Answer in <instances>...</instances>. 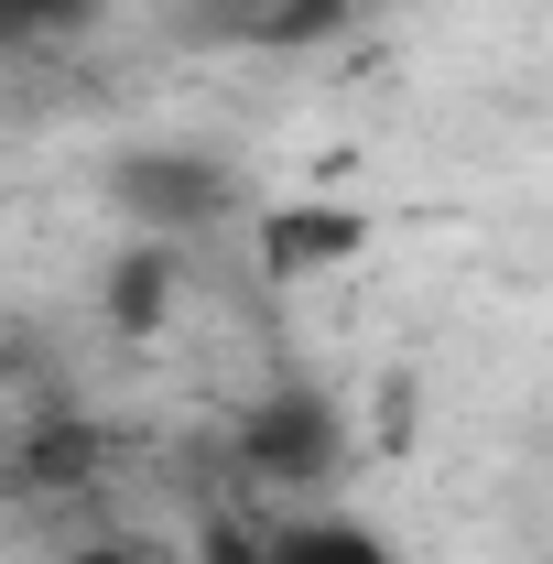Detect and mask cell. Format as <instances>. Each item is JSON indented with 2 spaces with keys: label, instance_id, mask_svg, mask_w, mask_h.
<instances>
[{
  "label": "cell",
  "instance_id": "1",
  "mask_svg": "<svg viewBox=\"0 0 553 564\" xmlns=\"http://www.w3.org/2000/svg\"><path fill=\"white\" fill-rule=\"evenodd\" d=\"M347 467H358V423L326 380L282 369L272 391H250L228 413V478H239V510H282V499H337Z\"/></svg>",
  "mask_w": 553,
  "mask_h": 564
},
{
  "label": "cell",
  "instance_id": "2",
  "mask_svg": "<svg viewBox=\"0 0 553 564\" xmlns=\"http://www.w3.org/2000/svg\"><path fill=\"white\" fill-rule=\"evenodd\" d=\"M109 207H120L131 239L196 250L217 228H239L261 196H250V174H239L228 152H207V141H120V152H109Z\"/></svg>",
  "mask_w": 553,
  "mask_h": 564
},
{
  "label": "cell",
  "instance_id": "3",
  "mask_svg": "<svg viewBox=\"0 0 553 564\" xmlns=\"http://www.w3.org/2000/svg\"><path fill=\"white\" fill-rule=\"evenodd\" d=\"M109 434L98 423H76V413H44L33 434H11L0 445V499L11 510H76V499H98L109 489Z\"/></svg>",
  "mask_w": 553,
  "mask_h": 564
},
{
  "label": "cell",
  "instance_id": "4",
  "mask_svg": "<svg viewBox=\"0 0 553 564\" xmlns=\"http://www.w3.org/2000/svg\"><path fill=\"white\" fill-rule=\"evenodd\" d=\"M250 532L272 564H413L391 521H369L347 499H282V510H250Z\"/></svg>",
  "mask_w": 553,
  "mask_h": 564
},
{
  "label": "cell",
  "instance_id": "5",
  "mask_svg": "<svg viewBox=\"0 0 553 564\" xmlns=\"http://www.w3.org/2000/svg\"><path fill=\"white\" fill-rule=\"evenodd\" d=\"M250 239H261V272L272 282H304L347 261V250H369V217H337V207H250Z\"/></svg>",
  "mask_w": 553,
  "mask_h": 564
},
{
  "label": "cell",
  "instance_id": "6",
  "mask_svg": "<svg viewBox=\"0 0 553 564\" xmlns=\"http://www.w3.org/2000/svg\"><path fill=\"white\" fill-rule=\"evenodd\" d=\"M174 293H185V250H174V239H131V250L109 261V326H120V337H152V326L174 315Z\"/></svg>",
  "mask_w": 553,
  "mask_h": 564
},
{
  "label": "cell",
  "instance_id": "7",
  "mask_svg": "<svg viewBox=\"0 0 553 564\" xmlns=\"http://www.w3.org/2000/svg\"><path fill=\"white\" fill-rule=\"evenodd\" d=\"M109 22V0H0V66L11 55H55L76 33H98Z\"/></svg>",
  "mask_w": 553,
  "mask_h": 564
},
{
  "label": "cell",
  "instance_id": "8",
  "mask_svg": "<svg viewBox=\"0 0 553 564\" xmlns=\"http://www.w3.org/2000/svg\"><path fill=\"white\" fill-rule=\"evenodd\" d=\"M55 564H185L163 532H120V521H87V532H66L55 543Z\"/></svg>",
  "mask_w": 553,
  "mask_h": 564
},
{
  "label": "cell",
  "instance_id": "9",
  "mask_svg": "<svg viewBox=\"0 0 553 564\" xmlns=\"http://www.w3.org/2000/svg\"><path fill=\"white\" fill-rule=\"evenodd\" d=\"M196 11H217V33H326L337 0H196Z\"/></svg>",
  "mask_w": 553,
  "mask_h": 564
},
{
  "label": "cell",
  "instance_id": "10",
  "mask_svg": "<svg viewBox=\"0 0 553 564\" xmlns=\"http://www.w3.org/2000/svg\"><path fill=\"white\" fill-rule=\"evenodd\" d=\"M185 564H272V554H261L250 510H239V499H217L207 521H196V554H185Z\"/></svg>",
  "mask_w": 553,
  "mask_h": 564
}]
</instances>
